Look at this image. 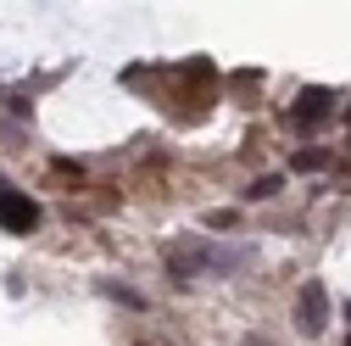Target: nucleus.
<instances>
[{"mask_svg": "<svg viewBox=\"0 0 351 346\" xmlns=\"http://www.w3.org/2000/svg\"><path fill=\"white\" fill-rule=\"evenodd\" d=\"M201 268H206V246H167V274L179 285H190Z\"/></svg>", "mask_w": 351, "mask_h": 346, "instance_id": "nucleus-3", "label": "nucleus"}, {"mask_svg": "<svg viewBox=\"0 0 351 346\" xmlns=\"http://www.w3.org/2000/svg\"><path fill=\"white\" fill-rule=\"evenodd\" d=\"M245 346H268V335H251V341H245Z\"/></svg>", "mask_w": 351, "mask_h": 346, "instance_id": "nucleus-8", "label": "nucleus"}, {"mask_svg": "<svg viewBox=\"0 0 351 346\" xmlns=\"http://www.w3.org/2000/svg\"><path fill=\"white\" fill-rule=\"evenodd\" d=\"M279 185H285L279 173H262V179H256V185H251L245 196H251V201H268V196H279Z\"/></svg>", "mask_w": 351, "mask_h": 346, "instance_id": "nucleus-6", "label": "nucleus"}, {"mask_svg": "<svg viewBox=\"0 0 351 346\" xmlns=\"http://www.w3.org/2000/svg\"><path fill=\"white\" fill-rule=\"evenodd\" d=\"M346 319H351V301H346Z\"/></svg>", "mask_w": 351, "mask_h": 346, "instance_id": "nucleus-9", "label": "nucleus"}, {"mask_svg": "<svg viewBox=\"0 0 351 346\" xmlns=\"http://www.w3.org/2000/svg\"><path fill=\"white\" fill-rule=\"evenodd\" d=\"M240 224V212L234 207H217V212H206V229H234Z\"/></svg>", "mask_w": 351, "mask_h": 346, "instance_id": "nucleus-7", "label": "nucleus"}, {"mask_svg": "<svg viewBox=\"0 0 351 346\" xmlns=\"http://www.w3.org/2000/svg\"><path fill=\"white\" fill-rule=\"evenodd\" d=\"M346 346H351V341H346Z\"/></svg>", "mask_w": 351, "mask_h": 346, "instance_id": "nucleus-10", "label": "nucleus"}, {"mask_svg": "<svg viewBox=\"0 0 351 346\" xmlns=\"http://www.w3.org/2000/svg\"><path fill=\"white\" fill-rule=\"evenodd\" d=\"M295 173H318V168H329V151H318V146H306V151H295V162H290Z\"/></svg>", "mask_w": 351, "mask_h": 346, "instance_id": "nucleus-5", "label": "nucleus"}, {"mask_svg": "<svg viewBox=\"0 0 351 346\" xmlns=\"http://www.w3.org/2000/svg\"><path fill=\"white\" fill-rule=\"evenodd\" d=\"M329 112H335V95H329V90H301V101H295V128H318Z\"/></svg>", "mask_w": 351, "mask_h": 346, "instance_id": "nucleus-4", "label": "nucleus"}, {"mask_svg": "<svg viewBox=\"0 0 351 346\" xmlns=\"http://www.w3.org/2000/svg\"><path fill=\"white\" fill-rule=\"evenodd\" d=\"M0 224H6L12 235H28V229L39 224V207H34L28 196H17V190H6V196H0Z\"/></svg>", "mask_w": 351, "mask_h": 346, "instance_id": "nucleus-2", "label": "nucleus"}, {"mask_svg": "<svg viewBox=\"0 0 351 346\" xmlns=\"http://www.w3.org/2000/svg\"><path fill=\"white\" fill-rule=\"evenodd\" d=\"M295 324H301V335H324V324H329V290H324L318 279H306V285H301Z\"/></svg>", "mask_w": 351, "mask_h": 346, "instance_id": "nucleus-1", "label": "nucleus"}]
</instances>
